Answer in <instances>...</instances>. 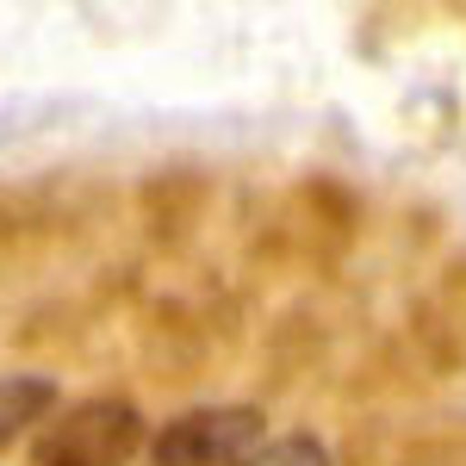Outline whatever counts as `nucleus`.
Wrapping results in <instances>:
<instances>
[{
    "mask_svg": "<svg viewBox=\"0 0 466 466\" xmlns=\"http://www.w3.org/2000/svg\"><path fill=\"white\" fill-rule=\"evenodd\" d=\"M149 448L131 398H81L32 441V466H131Z\"/></svg>",
    "mask_w": 466,
    "mask_h": 466,
    "instance_id": "obj_1",
    "label": "nucleus"
},
{
    "mask_svg": "<svg viewBox=\"0 0 466 466\" xmlns=\"http://www.w3.org/2000/svg\"><path fill=\"white\" fill-rule=\"evenodd\" d=\"M261 448L255 404H199L149 435L144 466H243Z\"/></svg>",
    "mask_w": 466,
    "mask_h": 466,
    "instance_id": "obj_2",
    "label": "nucleus"
},
{
    "mask_svg": "<svg viewBox=\"0 0 466 466\" xmlns=\"http://www.w3.org/2000/svg\"><path fill=\"white\" fill-rule=\"evenodd\" d=\"M349 466H466V430H417L398 441H373Z\"/></svg>",
    "mask_w": 466,
    "mask_h": 466,
    "instance_id": "obj_3",
    "label": "nucleus"
},
{
    "mask_svg": "<svg viewBox=\"0 0 466 466\" xmlns=\"http://www.w3.org/2000/svg\"><path fill=\"white\" fill-rule=\"evenodd\" d=\"M37 417H56V380H44V373H0V448L19 441Z\"/></svg>",
    "mask_w": 466,
    "mask_h": 466,
    "instance_id": "obj_4",
    "label": "nucleus"
},
{
    "mask_svg": "<svg viewBox=\"0 0 466 466\" xmlns=\"http://www.w3.org/2000/svg\"><path fill=\"white\" fill-rule=\"evenodd\" d=\"M243 466H329L318 435H280V441H261Z\"/></svg>",
    "mask_w": 466,
    "mask_h": 466,
    "instance_id": "obj_5",
    "label": "nucleus"
}]
</instances>
